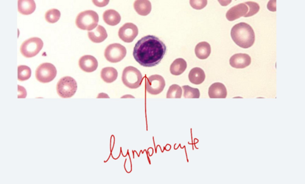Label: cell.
<instances>
[{"mask_svg": "<svg viewBox=\"0 0 305 184\" xmlns=\"http://www.w3.org/2000/svg\"><path fill=\"white\" fill-rule=\"evenodd\" d=\"M165 44L158 37L148 35L142 37L136 44L133 57L140 65L150 67L158 64L166 51Z\"/></svg>", "mask_w": 305, "mask_h": 184, "instance_id": "obj_1", "label": "cell"}, {"mask_svg": "<svg viewBox=\"0 0 305 184\" xmlns=\"http://www.w3.org/2000/svg\"><path fill=\"white\" fill-rule=\"evenodd\" d=\"M231 37L238 46L243 48L251 47L254 44L255 35L252 27L245 22L234 25L231 31Z\"/></svg>", "mask_w": 305, "mask_h": 184, "instance_id": "obj_2", "label": "cell"}, {"mask_svg": "<svg viewBox=\"0 0 305 184\" xmlns=\"http://www.w3.org/2000/svg\"><path fill=\"white\" fill-rule=\"evenodd\" d=\"M97 13L92 10H87L79 13L76 18V24L79 28L91 31L97 26L99 21Z\"/></svg>", "mask_w": 305, "mask_h": 184, "instance_id": "obj_3", "label": "cell"}, {"mask_svg": "<svg viewBox=\"0 0 305 184\" xmlns=\"http://www.w3.org/2000/svg\"><path fill=\"white\" fill-rule=\"evenodd\" d=\"M142 80L141 72L136 67L129 66L124 69L122 80L127 87L132 89L137 88L141 86Z\"/></svg>", "mask_w": 305, "mask_h": 184, "instance_id": "obj_4", "label": "cell"}, {"mask_svg": "<svg viewBox=\"0 0 305 184\" xmlns=\"http://www.w3.org/2000/svg\"><path fill=\"white\" fill-rule=\"evenodd\" d=\"M77 88L75 80L70 76H66L60 79L57 85L56 89L58 95L64 98H69L75 93Z\"/></svg>", "mask_w": 305, "mask_h": 184, "instance_id": "obj_5", "label": "cell"}, {"mask_svg": "<svg viewBox=\"0 0 305 184\" xmlns=\"http://www.w3.org/2000/svg\"><path fill=\"white\" fill-rule=\"evenodd\" d=\"M43 44V41L40 38L37 37L30 38L22 43L20 46V52L26 57H32L39 53Z\"/></svg>", "mask_w": 305, "mask_h": 184, "instance_id": "obj_6", "label": "cell"}, {"mask_svg": "<svg viewBox=\"0 0 305 184\" xmlns=\"http://www.w3.org/2000/svg\"><path fill=\"white\" fill-rule=\"evenodd\" d=\"M55 66L49 63H42L38 66L35 72L36 79L41 83H45L52 81L57 74Z\"/></svg>", "mask_w": 305, "mask_h": 184, "instance_id": "obj_7", "label": "cell"}, {"mask_svg": "<svg viewBox=\"0 0 305 184\" xmlns=\"http://www.w3.org/2000/svg\"><path fill=\"white\" fill-rule=\"evenodd\" d=\"M127 53L126 48L122 45L115 43L109 45L105 50L104 55L106 59L111 63L121 61Z\"/></svg>", "mask_w": 305, "mask_h": 184, "instance_id": "obj_8", "label": "cell"}, {"mask_svg": "<svg viewBox=\"0 0 305 184\" xmlns=\"http://www.w3.org/2000/svg\"><path fill=\"white\" fill-rule=\"evenodd\" d=\"M165 85L164 78L158 74L152 75L147 78L146 82V89L152 95L158 94L163 91Z\"/></svg>", "mask_w": 305, "mask_h": 184, "instance_id": "obj_9", "label": "cell"}, {"mask_svg": "<svg viewBox=\"0 0 305 184\" xmlns=\"http://www.w3.org/2000/svg\"><path fill=\"white\" fill-rule=\"evenodd\" d=\"M138 34L137 26L131 23H126L121 27L118 31L120 38L125 42L130 43L133 41Z\"/></svg>", "mask_w": 305, "mask_h": 184, "instance_id": "obj_10", "label": "cell"}, {"mask_svg": "<svg viewBox=\"0 0 305 184\" xmlns=\"http://www.w3.org/2000/svg\"><path fill=\"white\" fill-rule=\"evenodd\" d=\"M248 11L249 8L245 2L241 3L230 9L226 13V17L228 20L233 21L241 17H245Z\"/></svg>", "mask_w": 305, "mask_h": 184, "instance_id": "obj_11", "label": "cell"}, {"mask_svg": "<svg viewBox=\"0 0 305 184\" xmlns=\"http://www.w3.org/2000/svg\"><path fill=\"white\" fill-rule=\"evenodd\" d=\"M250 56L246 53H238L232 55L229 59V63L232 67L237 69L245 68L251 63Z\"/></svg>", "mask_w": 305, "mask_h": 184, "instance_id": "obj_12", "label": "cell"}, {"mask_svg": "<svg viewBox=\"0 0 305 184\" xmlns=\"http://www.w3.org/2000/svg\"><path fill=\"white\" fill-rule=\"evenodd\" d=\"M79 65L83 71L87 72H91L97 69L98 63L94 56L90 55H85L80 59Z\"/></svg>", "mask_w": 305, "mask_h": 184, "instance_id": "obj_13", "label": "cell"}, {"mask_svg": "<svg viewBox=\"0 0 305 184\" xmlns=\"http://www.w3.org/2000/svg\"><path fill=\"white\" fill-rule=\"evenodd\" d=\"M208 94L211 98H225L227 95L225 87L222 83H215L208 89Z\"/></svg>", "mask_w": 305, "mask_h": 184, "instance_id": "obj_14", "label": "cell"}, {"mask_svg": "<svg viewBox=\"0 0 305 184\" xmlns=\"http://www.w3.org/2000/svg\"><path fill=\"white\" fill-rule=\"evenodd\" d=\"M88 36L92 42L100 43L107 38L108 34L105 28L102 26L98 25L94 30L88 32Z\"/></svg>", "mask_w": 305, "mask_h": 184, "instance_id": "obj_15", "label": "cell"}, {"mask_svg": "<svg viewBox=\"0 0 305 184\" xmlns=\"http://www.w3.org/2000/svg\"><path fill=\"white\" fill-rule=\"evenodd\" d=\"M18 12L24 15L33 13L36 8V4L33 0H18Z\"/></svg>", "mask_w": 305, "mask_h": 184, "instance_id": "obj_16", "label": "cell"}, {"mask_svg": "<svg viewBox=\"0 0 305 184\" xmlns=\"http://www.w3.org/2000/svg\"><path fill=\"white\" fill-rule=\"evenodd\" d=\"M206 75L204 71L201 68L195 67L190 71L188 75L190 81L195 85H199L204 80Z\"/></svg>", "mask_w": 305, "mask_h": 184, "instance_id": "obj_17", "label": "cell"}, {"mask_svg": "<svg viewBox=\"0 0 305 184\" xmlns=\"http://www.w3.org/2000/svg\"><path fill=\"white\" fill-rule=\"evenodd\" d=\"M211 52L210 45L206 42L199 43L195 48V53L196 56L201 59L207 58L209 56Z\"/></svg>", "mask_w": 305, "mask_h": 184, "instance_id": "obj_18", "label": "cell"}, {"mask_svg": "<svg viewBox=\"0 0 305 184\" xmlns=\"http://www.w3.org/2000/svg\"><path fill=\"white\" fill-rule=\"evenodd\" d=\"M103 18L107 24L112 26L118 24L121 20L119 14L113 9H109L105 11L103 14Z\"/></svg>", "mask_w": 305, "mask_h": 184, "instance_id": "obj_19", "label": "cell"}, {"mask_svg": "<svg viewBox=\"0 0 305 184\" xmlns=\"http://www.w3.org/2000/svg\"><path fill=\"white\" fill-rule=\"evenodd\" d=\"M133 6L136 12L141 15H147L151 10V3L148 0H136L134 3Z\"/></svg>", "mask_w": 305, "mask_h": 184, "instance_id": "obj_20", "label": "cell"}, {"mask_svg": "<svg viewBox=\"0 0 305 184\" xmlns=\"http://www.w3.org/2000/svg\"><path fill=\"white\" fill-rule=\"evenodd\" d=\"M187 63L183 58H179L175 60L171 64L170 71L171 73L175 75L182 74L187 67Z\"/></svg>", "mask_w": 305, "mask_h": 184, "instance_id": "obj_21", "label": "cell"}, {"mask_svg": "<svg viewBox=\"0 0 305 184\" xmlns=\"http://www.w3.org/2000/svg\"><path fill=\"white\" fill-rule=\"evenodd\" d=\"M117 70L112 67H107L103 68L101 72V77L102 79L107 83H111L116 80L118 76Z\"/></svg>", "mask_w": 305, "mask_h": 184, "instance_id": "obj_22", "label": "cell"}, {"mask_svg": "<svg viewBox=\"0 0 305 184\" xmlns=\"http://www.w3.org/2000/svg\"><path fill=\"white\" fill-rule=\"evenodd\" d=\"M31 71L27 66L20 65L18 67V79L20 81H25L31 77Z\"/></svg>", "mask_w": 305, "mask_h": 184, "instance_id": "obj_23", "label": "cell"}, {"mask_svg": "<svg viewBox=\"0 0 305 184\" xmlns=\"http://www.w3.org/2000/svg\"><path fill=\"white\" fill-rule=\"evenodd\" d=\"M183 96L185 98H199L200 96L199 90L197 88H192L188 85L183 86Z\"/></svg>", "mask_w": 305, "mask_h": 184, "instance_id": "obj_24", "label": "cell"}, {"mask_svg": "<svg viewBox=\"0 0 305 184\" xmlns=\"http://www.w3.org/2000/svg\"><path fill=\"white\" fill-rule=\"evenodd\" d=\"M182 89L179 85L174 84L171 85L167 92L166 97L167 98H181L182 94Z\"/></svg>", "mask_w": 305, "mask_h": 184, "instance_id": "obj_25", "label": "cell"}, {"mask_svg": "<svg viewBox=\"0 0 305 184\" xmlns=\"http://www.w3.org/2000/svg\"><path fill=\"white\" fill-rule=\"evenodd\" d=\"M60 15V12L58 9H52L49 10L46 12L45 18L47 22L54 23L59 20Z\"/></svg>", "mask_w": 305, "mask_h": 184, "instance_id": "obj_26", "label": "cell"}, {"mask_svg": "<svg viewBox=\"0 0 305 184\" xmlns=\"http://www.w3.org/2000/svg\"><path fill=\"white\" fill-rule=\"evenodd\" d=\"M249 8L248 13L245 17L252 16L256 14L259 11L260 7L256 2L249 1L245 2Z\"/></svg>", "mask_w": 305, "mask_h": 184, "instance_id": "obj_27", "label": "cell"}, {"mask_svg": "<svg viewBox=\"0 0 305 184\" xmlns=\"http://www.w3.org/2000/svg\"><path fill=\"white\" fill-rule=\"evenodd\" d=\"M207 3V0H190V4L194 9H201L206 7Z\"/></svg>", "mask_w": 305, "mask_h": 184, "instance_id": "obj_28", "label": "cell"}]
</instances>
